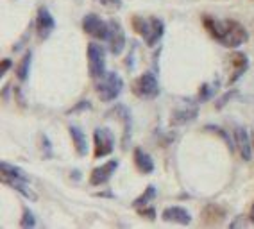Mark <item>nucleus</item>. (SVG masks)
<instances>
[{
    "label": "nucleus",
    "mask_w": 254,
    "mask_h": 229,
    "mask_svg": "<svg viewBox=\"0 0 254 229\" xmlns=\"http://www.w3.org/2000/svg\"><path fill=\"white\" fill-rule=\"evenodd\" d=\"M202 23H204L206 31L211 34V38L226 49H236L247 42V38H249L245 27L236 20H218L206 14L202 18Z\"/></svg>",
    "instance_id": "1"
},
{
    "label": "nucleus",
    "mask_w": 254,
    "mask_h": 229,
    "mask_svg": "<svg viewBox=\"0 0 254 229\" xmlns=\"http://www.w3.org/2000/svg\"><path fill=\"white\" fill-rule=\"evenodd\" d=\"M132 27H134V31H136L143 40H145V43L149 47H154L165 34L163 20L156 18V16H149V18L134 16V18H132Z\"/></svg>",
    "instance_id": "2"
},
{
    "label": "nucleus",
    "mask_w": 254,
    "mask_h": 229,
    "mask_svg": "<svg viewBox=\"0 0 254 229\" xmlns=\"http://www.w3.org/2000/svg\"><path fill=\"white\" fill-rule=\"evenodd\" d=\"M97 95L100 97V101L102 102H111L115 101L124 90V81L122 77L115 72H108L104 77H100L97 81Z\"/></svg>",
    "instance_id": "3"
},
{
    "label": "nucleus",
    "mask_w": 254,
    "mask_h": 229,
    "mask_svg": "<svg viewBox=\"0 0 254 229\" xmlns=\"http://www.w3.org/2000/svg\"><path fill=\"white\" fill-rule=\"evenodd\" d=\"M132 93L141 99V101H152L159 95V84L158 79L152 72L141 73L140 77L132 83Z\"/></svg>",
    "instance_id": "4"
},
{
    "label": "nucleus",
    "mask_w": 254,
    "mask_h": 229,
    "mask_svg": "<svg viewBox=\"0 0 254 229\" xmlns=\"http://www.w3.org/2000/svg\"><path fill=\"white\" fill-rule=\"evenodd\" d=\"M88 63H90V75L95 81L104 77L106 73V52L99 43L88 45Z\"/></svg>",
    "instance_id": "5"
},
{
    "label": "nucleus",
    "mask_w": 254,
    "mask_h": 229,
    "mask_svg": "<svg viewBox=\"0 0 254 229\" xmlns=\"http://www.w3.org/2000/svg\"><path fill=\"white\" fill-rule=\"evenodd\" d=\"M93 143H95V158L109 156L115 149V136L108 127H97L93 133Z\"/></svg>",
    "instance_id": "6"
},
{
    "label": "nucleus",
    "mask_w": 254,
    "mask_h": 229,
    "mask_svg": "<svg viewBox=\"0 0 254 229\" xmlns=\"http://www.w3.org/2000/svg\"><path fill=\"white\" fill-rule=\"evenodd\" d=\"M82 29L86 34L97 38V40H108L109 38V22H104V20L97 16L95 13H90L84 16L82 20Z\"/></svg>",
    "instance_id": "7"
},
{
    "label": "nucleus",
    "mask_w": 254,
    "mask_h": 229,
    "mask_svg": "<svg viewBox=\"0 0 254 229\" xmlns=\"http://www.w3.org/2000/svg\"><path fill=\"white\" fill-rule=\"evenodd\" d=\"M108 43H109V51H111V54L113 56L122 54L124 47H126V32H124L120 22H117V20H111V22H109Z\"/></svg>",
    "instance_id": "8"
},
{
    "label": "nucleus",
    "mask_w": 254,
    "mask_h": 229,
    "mask_svg": "<svg viewBox=\"0 0 254 229\" xmlns=\"http://www.w3.org/2000/svg\"><path fill=\"white\" fill-rule=\"evenodd\" d=\"M118 165H120L118 160H109L108 163H104L102 167L93 169V172H91V175H90V183L93 184V186H102V184H106L109 179L113 177Z\"/></svg>",
    "instance_id": "9"
},
{
    "label": "nucleus",
    "mask_w": 254,
    "mask_h": 229,
    "mask_svg": "<svg viewBox=\"0 0 254 229\" xmlns=\"http://www.w3.org/2000/svg\"><path fill=\"white\" fill-rule=\"evenodd\" d=\"M56 29L54 16L50 14V11L47 7H40L36 14V32L40 40H47L52 34V31Z\"/></svg>",
    "instance_id": "10"
},
{
    "label": "nucleus",
    "mask_w": 254,
    "mask_h": 229,
    "mask_svg": "<svg viewBox=\"0 0 254 229\" xmlns=\"http://www.w3.org/2000/svg\"><path fill=\"white\" fill-rule=\"evenodd\" d=\"M233 136H235V145L240 152V156L245 161H249L253 158V142L249 140V134L245 133V129L236 125L235 131H233Z\"/></svg>",
    "instance_id": "11"
},
{
    "label": "nucleus",
    "mask_w": 254,
    "mask_h": 229,
    "mask_svg": "<svg viewBox=\"0 0 254 229\" xmlns=\"http://www.w3.org/2000/svg\"><path fill=\"white\" fill-rule=\"evenodd\" d=\"M229 59H231V64H233V73H231V77H229V84H233L247 72V68H249V57H247L244 52H235V54H231Z\"/></svg>",
    "instance_id": "12"
},
{
    "label": "nucleus",
    "mask_w": 254,
    "mask_h": 229,
    "mask_svg": "<svg viewBox=\"0 0 254 229\" xmlns=\"http://www.w3.org/2000/svg\"><path fill=\"white\" fill-rule=\"evenodd\" d=\"M161 219L167 220V222H177V224H190L191 222L190 211H186L181 206H170L167 210H163Z\"/></svg>",
    "instance_id": "13"
},
{
    "label": "nucleus",
    "mask_w": 254,
    "mask_h": 229,
    "mask_svg": "<svg viewBox=\"0 0 254 229\" xmlns=\"http://www.w3.org/2000/svg\"><path fill=\"white\" fill-rule=\"evenodd\" d=\"M68 133L70 138H72L73 147H75V151H77L79 156H86L88 154V140L84 136V133L81 131L79 125H68Z\"/></svg>",
    "instance_id": "14"
},
{
    "label": "nucleus",
    "mask_w": 254,
    "mask_h": 229,
    "mask_svg": "<svg viewBox=\"0 0 254 229\" xmlns=\"http://www.w3.org/2000/svg\"><path fill=\"white\" fill-rule=\"evenodd\" d=\"M2 181H4L7 186H11L13 190L20 192L25 199H31V201H36L38 195L32 192L31 188L27 186V181H22V179H14V177H9V175H2Z\"/></svg>",
    "instance_id": "15"
},
{
    "label": "nucleus",
    "mask_w": 254,
    "mask_h": 229,
    "mask_svg": "<svg viewBox=\"0 0 254 229\" xmlns=\"http://www.w3.org/2000/svg\"><path fill=\"white\" fill-rule=\"evenodd\" d=\"M134 163H136L138 170L143 172V174L154 172V161H152V158H150L143 149H140V147L134 149Z\"/></svg>",
    "instance_id": "16"
},
{
    "label": "nucleus",
    "mask_w": 254,
    "mask_h": 229,
    "mask_svg": "<svg viewBox=\"0 0 254 229\" xmlns=\"http://www.w3.org/2000/svg\"><path fill=\"white\" fill-rule=\"evenodd\" d=\"M197 116V106H185L183 110H176L172 114V124H186V122H191L195 120Z\"/></svg>",
    "instance_id": "17"
},
{
    "label": "nucleus",
    "mask_w": 254,
    "mask_h": 229,
    "mask_svg": "<svg viewBox=\"0 0 254 229\" xmlns=\"http://www.w3.org/2000/svg\"><path fill=\"white\" fill-rule=\"evenodd\" d=\"M117 113L120 114V118H122V124H124V138H122V147L127 149L129 147V138H131V113L127 110L126 106H118Z\"/></svg>",
    "instance_id": "18"
},
{
    "label": "nucleus",
    "mask_w": 254,
    "mask_h": 229,
    "mask_svg": "<svg viewBox=\"0 0 254 229\" xmlns=\"http://www.w3.org/2000/svg\"><path fill=\"white\" fill-rule=\"evenodd\" d=\"M31 59H32V52L27 51L23 54L22 59H20V64L16 66V77H18V81H22V83L27 81L29 73H31Z\"/></svg>",
    "instance_id": "19"
},
{
    "label": "nucleus",
    "mask_w": 254,
    "mask_h": 229,
    "mask_svg": "<svg viewBox=\"0 0 254 229\" xmlns=\"http://www.w3.org/2000/svg\"><path fill=\"white\" fill-rule=\"evenodd\" d=\"M0 170H2V175H9V177H14V179H22V181H31V175L25 172L23 169L20 167H14V165H9V163H2L0 165Z\"/></svg>",
    "instance_id": "20"
},
{
    "label": "nucleus",
    "mask_w": 254,
    "mask_h": 229,
    "mask_svg": "<svg viewBox=\"0 0 254 229\" xmlns=\"http://www.w3.org/2000/svg\"><path fill=\"white\" fill-rule=\"evenodd\" d=\"M156 197V188L154 184H149V186L145 188V192L141 193L140 197L134 199V202H132V206L134 208H143V206H149L150 201Z\"/></svg>",
    "instance_id": "21"
},
{
    "label": "nucleus",
    "mask_w": 254,
    "mask_h": 229,
    "mask_svg": "<svg viewBox=\"0 0 254 229\" xmlns=\"http://www.w3.org/2000/svg\"><path fill=\"white\" fill-rule=\"evenodd\" d=\"M217 90H218V81H215V83L202 84V86H200V90H199V102L209 101V99L217 93Z\"/></svg>",
    "instance_id": "22"
},
{
    "label": "nucleus",
    "mask_w": 254,
    "mask_h": 229,
    "mask_svg": "<svg viewBox=\"0 0 254 229\" xmlns=\"http://www.w3.org/2000/svg\"><path fill=\"white\" fill-rule=\"evenodd\" d=\"M206 131H213L215 134H218V136L222 138L224 142H226V145H227V149L229 151H235V140H231V136H229V133L227 131H224L222 127H217V125H206Z\"/></svg>",
    "instance_id": "23"
},
{
    "label": "nucleus",
    "mask_w": 254,
    "mask_h": 229,
    "mask_svg": "<svg viewBox=\"0 0 254 229\" xmlns=\"http://www.w3.org/2000/svg\"><path fill=\"white\" fill-rule=\"evenodd\" d=\"M20 226H22V228H34V226H36L34 213H32L29 208H23V215H22V220H20Z\"/></svg>",
    "instance_id": "24"
},
{
    "label": "nucleus",
    "mask_w": 254,
    "mask_h": 229,
    "mask_svg": "<svg viewBox=\"0 0 254 229\" xmlns=\"http://www.w3.org/2000/svg\"><path fill=\"white\" fill-rule=\"evenodd\" d=\"M95 2H99L100 5H104V7H108L111 11L122 7V0H95Z\"/></svg>",
    "instance_id": "25"
},
{
    "label": "nucleus",
    "mask_w": 254,
    "mask_h": 229,
    "mask_svg": "<svg viewBox=\"0 0 254 229\" xmlns=\"http://www.w3.org/2000/svg\"><path fill=\"white\" fill-rule=\"evenodd\" d=\"M235 95H236V90H231V92H227L226 95H224L222 99H220V101L217 102V110H222L224 106H226L227 102L231 101V99H233V97H235Z\"/></svg>",
    "instance_id": "26"
},
{
    "label": "nucleus",
    "mask_w": 254,
    "mask_h": 229,
    "mask_svg": "<svg viewBox=\"0 0 254 229\" xmlns=\"http://www.w3.org/2000/svg\"><path fill=\"white\" fill-rule=\"evenodd\" d=\"M40 140H41V143H43V152H45V158H50V156H52V149H50L49 136H47V134H41Z\"/></svg>",
    "instance_id": "27"
},
{
    "label": "nucleus",
    "mask_w": 254,
    "mask_h": 229,
    "mask_svg": "<svg viewBox=\"0 0 254 229\" xmlns=\"http://www.w3.org/2000/svg\"><path fill=\"white\" fill-rule=\"evenodd\" d=\"M138 213H140V215H143V217H147L149 220H154L156 219V211L152 210V208H149V206L138 208Z\"/></svg>",
    "instance_id": "28"
},
{
    "label": "nucleus",
    "mask_w": 254,
    "mask_h": 229,
    "mask_svg": "<svg viewBox=\"0 0 254 229\" xmlns=\"http://www.w3.org/2000/svg\"><path fill=\"white\" fill-rule=\"evenodd\" d=\"M9 68H11V59H4V61H2V66H0V77H4Z\"/></svg>",
    "instance_id": "29"
},
{
    "label": "nucleus",
    "mask_w": 254,
    "mask_h": 229,
    "mask_svg": "<svg viewBox=\"0 0 254 229\" xmlns=\"http://www.w3.org/2000/svg\"><path fill=\"white\" fill-rule=\"evenodd\" d=\"M251 222H253V224H254V204H253V210H251Z\"/></svg>",
    "instance_id": "30"
},
{
    "label": "nucleus",
    "mask_w": 254,
    "mask_h": 229,
    "mask_svg": "<svg viewBox=\"0 0 254 229\" xmlns=\"http://www.w3.org/2000/svg\"><path fill=\"white\" fill-rule=\"evenodd\" d=\"M253 147H254V133H253Z\"/></svg>",
    "instance_id": "31"
}]
</instances>
